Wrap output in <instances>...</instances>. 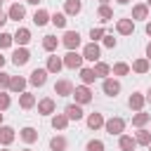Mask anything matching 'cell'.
Masks as SVG:
<instances>
[{"label":"cell","mask_w":151,"mask_h":151,"mask_svg":"<svg viewBox=\"0 0 151 151\" xmlns=\"http://www.w3.org/2000/svg\"><path fill=\"white\" fill-rule=\"evenodd\" d=\"M127 106L137 113V111H144V106H146V97L142 94V92H132L130 97H127Z\"/></svg>","instance_id":"obj_15"},{"label":"cell","mask_w":151,"mask_h":151,"mask_svg":"<svg viewBox=\"0 0 151 151\" xmlns=\"http://www.w3.org/2000/svg\"><path fill=\"white\" fill-rule=\"evenodd\" d=\"M26 85H28V78H24V76H12L7 92H9V94H21V92H26Z\"/></svg>","instance_id":"obj_8"},{"label":"cell","mask_w":151,"mask_h":151,"mask_svg":"<svg viewBox=\"0 0 151 151\" xmlns=\"http://www.w3.org/2000/svg\"><path fill=\"white\" fill-rule=\"evenodd\" d=\"M64 113H66V118H68V120H76V123L85 118V111H83V106H80V104H76V101H73V104H68V106L64 109Z\"/></svg>","instance_id":"obj_19"},{"label":"cell","mask_w":151,"mask_h":151,"mask_svg":"<svg viewBox=\"0 0 151 151\" xmlns=\"http://www.w3.org/2000/svg\"><path fill=\"white\" fill-rule=\"evenodd\" d=\"M116 33H118V35H132V33H134V21H132L130 17L118 19V21H116Z\"/></svg>","instance_id":"obj_12"},{"label":"cell","mask_w":151,"mask_h":151,"mask_svg":"<svg viewBox=\"0 0 151 151\" xmlns=\"http://www.w3.org/2000/svg\"><path fill=\"white\" fill-rule=\"evenodd\" d=\"M101 42H104V47H106V50H113V47L118 45V40H116V38L111 35V33H106V35L101 38Z\"/></svg>","instance_id":"obj_41"},{"label":"cell","mask_w":151,"mask_h":151,"mask_svg":"<svg viewBox=\"0 0 151 151\" xmlns=\"http://www.w3.org/2000/svg\"><path fill=\"white\" fill-rule=\"evenodd\" d=\"M47 76H50L47 68H40V66H38V68L31 71V76H28V85H33V87H42V85L47 83Z\"/></svg>","instance_id":"obj_7"},{"label":"cell","mask_w":151,"mask_h":151,"mask_svg":"<svg viewBox=\"0 0 151 151\" xmlns=\"http://www.w3.org/2000/svg\"><path fill=\"white\" fill-rule=\"evenodd\" d=\"M144 31H146V35L151 38V21H146V26H144Z\"/></svg>","instance_id":"obj_45"},{"label":"cell","mask_w":151,"mask_h":151,"mask_svg":"<svg viewBox=\"0 0 151 151\" xmlns=\"http://www.w3.org/2000/svg\"><path fill=\"white\" fill-rule=\"evenodd\" d=\"M7 17H9V21H21V19H26V7L21 2H12L7 9Z\"/></svg>","instance_id":"obj_16"},{"label":"cell","mask_w":151,"mask_h":151,"mask_svg":"<svg viewBox=\"0 0 151 151\" xmlns=\"http://www.w3.org/2000/svg\"><path fill=\"white\" fill-rule=\"evenodd\" d=\"M101 92L106 94V97H118L120 94V80L118 78H113V76H109V78H104L101 80Z\"/></svg>","instance_id":"obj_4"},{"label":"cell","mask_w":151,"mask_h":151,"mask_svg":"<svg viewBox=\"0 0 151 151\" xmlns=\"http://www.w3.org/2000/svg\"><path fill=\"white\" fill-rule=\"evenodd\" d=\"M50 123H52V127H54V130H59V132H61V130H66V127H68V123H71V120L66 118V113H52V120H50Z\"/></svg>","instance_id":"obj_30"},{"label":"cell","mask_w":151,"mask_h":151,"mask_svg":"<svg viewBox=\"0 0 151 151\" xmlns=\"http://www.w3.org/2000/svg\"><path fill=\"white\" fill-rule=\"evenodd\" d=\"M21 151H33V149H28V146H26V149H21Z\"/></svg>","instance_id":"obj_53"},{"label":"cell","mask_w":151,"mask_h":151,"mask_svg":"<svg viewBox=\"0 0 151 151\" xmlns=\"http://www.w3.org/2000/svg\"><path fill=\"white\" fill-rule=\"evenodd\" d=\"M61 61H64V68H71V71H76V68H83V54L80 52H66L64 57H61Z\"/></svg>","instance_id":"obj_6"},{"label":"cell","mask_w":151,"mask_h":151,"mask_svg":"<svg viewBox=\"0 0 151 151\" xmlns=\"http://www.w3.org/2000/svg\"><path fill=\"white\" fill-rule=\"evenodd\" d=\"M83 12V0H64V14L66 17H78Z\"/></svg>","instance_id":"obj_21"},{"label":"cell","mask_w":151,"mask_h":151,"mask_svg":"<svg viewBox=\"0 0 151 151\" xmlns=\"http://www.w3.org/2000/svg\"><path fill=\"white\" fill-rule=\"evenodd\" d=\"M0 9H2V0H0Z\"/></svg>","instance_id":"obj_55"},{"label":"cell","mask_w":151,"mask_h":151,"mask_svg":"<svg viewBox=\"0 0 151 151\" xmlns=\"http://www.w3.org/2000/svg\"><path fill=\"white\" fill-rule=\"evenodd\" d=\"M71 97H73L76 104H80V106H85V104H90V101L94 99V94H92V90H90L87 85H76Z\"/></svg>","instance_id":"obj_3"},{"label":"cell","mask_w":151,"mask_h":151,"mask_svg":"<svg viewBox=\"0 0 151 151\" xmlns=\"http://www.w3.org/2000/svg\"><path fill=\"white\" fill-rule=\"evenodd\" d=\"M68 149V139L64 134H54L50 139V151H66Z\"/></svg>","instance_id":"obj_28"},{"label":"cell","mask_w":151,"mask_h":151,"mask_svg":"<svg viewBox=\"0 0 151 151\" xmlns=\"http://www.w3.org/2000/svg\"><path fill=\"white\" fill-rule=\"evenodd\" d=\"M33 24L40 28V26H45V24H50V12L47 9H42V7H38L35 12H33Z\"/></svg>","instance_id":"obj_31"},{"label":"cell","mask_w":151,"mask_h":151,"mask_svg":"<svg viewBox=\"0 0 151 151\" xmlns=\"http://www.w3.org/2000/svg\"><path fill=\"white\" fill-rule=\"evenodd\" d=\"M28 61H31V52H28V47H17V50L12 52V64H14V66L21 68V66H26Z\"/></svg>","instance_id":"obj_9"},{"label":"cell","mask_w":151,"mask_h":151,"mask_svg":"<svg viewBox=\"0 0 151 151\" xmlns=\"http://www.w3.org/2000/svg\"><path fill=\"white\" fill-rule=\"evenodd\" d=\"M146 149H149V151H151V144H149V146H146Z\"/></svg>","instance_id":"obj_56"},{"label":"cell","mask_w":151,"mask_h":151,"mask_svg":"<svg viewBox=\"0 0 151 151\" xmlns=\"http://www.w3.org/2000/svg\"><path fill=\"white\" fill-rule=\"evenodd\" d=\"M125 125H127V123H125V118H120V116H113V118H106V120H104V130H106L111 137H113V134L120 137V134L125 132Z\"/></svg>","instance_id":"obj_1"},{"label":"cell","mask_w":151,"mask_h":151,"mask_svg":"<svg viewBox=\"0 0 151 151\" xmlns=\"http://www.w3.org/2000/svg\"><path fill=\"white\" fill-rule=\"evenodd\" d=\"M2 120H5V113H2V111H0V125H2Z\"/></svg>","instance_id":"obj_50"},{"label":"cell","mask_w":151,"mask_h":151,"mask_svg":"<svg viewBox=\"0 0 151 151\" xmlns=\"http://www.w3.org/2000/svg\"><path fill=\"white\" fill-rule=\"evenodd\" d=\"M109 2H111V0H99V5H109Z\"/></svg>","instance_id":"obj_51"},{"label":"cell","mask_w":151,"mask_h":151,"mask_svg":"<svg viewBox=\"0 0 151 151\" xmlns=\"http://www.w3.org/2000/svg\"><path fill=\"white\" fill-rule=\"evenodd\" d=\"M118 5H130V0H116Z\"/></svg>","instance_id":"obj_49"},{"label":"cell","mask_w":151,"mask_h":151,"mask_svg":"<svg viewBox=\"0 0 151 151\" xmlns=\"http://www.w3.org/2000/svg\"><path fill=\"white\" fill-rule=\"evenodd\" d=\"M35 106H38V113H40V116H52V113L57 111V101H54L52 97H42Z\"/></svg>","instance_id":"obj_11"},{"label":"cell","mask_w":151,"mask_h":151,"mask_svg":"<svg viewBox=\"0 0 151 151\" xmlns=\"http://www.w3.org/2000/svg\"><path fill=\"white\" fill-rule=\"evenodd\" d=\"M146 7H149V9H151V0H146Z\"/></svg>","instance_id":"obj_52"},{"label":"cell","mask_w":151,"mask_h":151,"mask_svg":"<svg viewBox=\"0 0 151 151\" xmlns=\"http://www.w3.org/2000/svg\"><path fill=\"white\" fill-rule=\"evenodd\" d=\"M9 106H12V97H9V92L0 90V111H7Z\"/></svg>","instance_id":"obj_40"},{"label":"cell","mask_w":151,"mask_h":151,"mask_svg":"<svg viewBox=\"0 0 151 151\" xmlns=\"http://www.w3.org/2000/svg\"><path fill=\"white\" fill-rule=\"evenodd\" d=\"M92 71H94V76H97V78H101V80H104V78H109V76H111V64H106V61H101V59H99V61L92 66Z\"/></svg>","instance_id":"obj_29"},{"label":"cell","mask_w":151,"mask_h":151,"mask_svg":"<svg viewBox=\"0 0 151 151\" xmlns=\"http://www.w3.org/2000/svg\"><path fill=\"white\" fill-rule=\"evenodd\" d=\"M5 64H7V57H2V54H0V71H2V66H5Z\"/></svg>","instance_id":"obj_46"},{"label":"cell","mask_w":151,"mask_h":151,"mask_svg":"<svg viewBox=\"0 0 151 151\" xmlns=\"http://www.w3.org/2000/svg\"><path fill=\"white\" fill-rule=\"evenodd\" d=\"M26 2H28V5H35V7H38V5L42 2V0H26Z\"/></svg>","instance_id":"obj_47"},{"label":"cell","mask_w":151,"mask_h":151,"mask_svg":"<svg viewBox=\"0 0 151 151\" xmlns=\"http://www.w3.org/2000/svg\"><path fill=\"white\" fill-rule=\"evenodd\" d=\"M80 54H83V59H85V61L97 64V61L101 59V47H99L97 42H87V45L83 47V52H80Z\"/></svg>","instance_id":"obj_5"},{"label":"cell","mask_w":151,"mask_h":151,"mask_svg":"<svg viewBox=\"0 0 151 151\" xmlns=\"http://www.w3.org/2000/svg\"><path fill=\"white\" fill-rule=\"evenodd\" d=\"M104 120H106V118H104V113H99V111H94V113H87V116H85L87 127H90V130H94V132H97L99 127H104Z\"/></svg>","instance_id":"obj_20"},{"label":"cell","mask_w":151,"mask_h":151,"mask_svg":"<svg viewBox=\"0 0 151 151\" xmlns=\"http://www.w3.org/2000/svg\"><path fill=\"white\" fill-rule=\"evenodd\" d=\"M12 38H14V42H17L19 47H26V45L31 42V28H26V26H19V28L12 33Z\"/></svg>","instance_id":"obj_13"},{"label":"cell","mask_w":151,"mask_h":151,"mask_svg":"<svg viewBox=\"0 0 151 151\" xmlns=\"http://www.w3.org/2000/svg\"><path fill=\"white\" fill-rule=\"evenodd\" d=\"M104 35H106V31H104L101 26H92V28H90V38H92L90 42H99Z\"/></svg>","instance_id":"obj_38"},{"label":"cell","mask_w":151,"mask_h":151,"mask_svg":"<svg viewBox=\"0 0 151 151\" xmlns=\"http://www.w3.org/2000/svg\"><path fill=\"white\" fill-rule=\"evenodd\" d=\"M146 59H149V61H151V40H149V42H146Z\"/></svg>","instance_id":"obj_44"},{"label":"cell","mask_w":151,"mask_h":151,"mask_svg":"<svg viewBox=\"0 0 151 151\" xmlns=\"http://www.w3.org/2000/svg\"><path fill=\"white\" fill-rule=\"evenodd\" d=\"M12 45H14V38H12V33L2 31V33H0V50H7V47H12Z\"/></svg>","instance_id":"obj_39"},{"label":"cell","mask_w":151,"mask_h":151,"mask_svg":"<svg viewBox=\"0 0 151 151\" xmlns=\"http://www.w3.org/2000/svg\"><path fill=\"white\" fill-rule=\"evenodd\" d=\"M85 151H106V144L101 139H90L85 144Z\"/></svg>","instance_id":"obj_37"},{"label":"cell","mask_w":151,"mask_h":151,"mask_svg":"<svg viewBox=\"0 0 151 151\" xmlns=\"http://www.w3.org/2000/svg\"><path fill=\"white\" fill-rule=\"evenodd\" d=\"M130 71H132V73H137V76H144V73H149V71H151V61H149L146 57H137V59L132 61Z\"/></svg>","instance_id":"obj_14"},{"label":"cell","mask_w":151,"mask_h":151,"mask_svg":"<svg viewBox=\"0 0 151 151\" xmlns=\"http://www.w3.org/2000/svg\"><path fill=\"white\" fill-rule=\"evenodd\" d=\"M14 2H19V0H14Z\"/></svg>","instance_id":"obj_57"},{"label":"cell","mask_w":151,"mask_h":151,"mask_svg":"<svg viewBox=\"0 0 151 151\" xmlns=\"http://www.w3.org/2000/svg\"><path fill=\"white\" fill-rule=\"evenodd\" d=\"M19 137H21V142H26V144H35V142H38V130L31 127V125H26V127L19 130Z\"/></svg>","instance_id":"obj_24"},{"label":"cell","mask_w":151,"mask_h":151,"mask_svg":"<svg viewBox=\"0 0 151 151\" xmlns=\"http://www.w3.org/2000/svg\"><path fill=\"white\" fill-rule=\"evenodd\" d=\"M78 71H80V80H83V85L90 87V85L97 80V76H94V71H92L90 66H83V68H78Z\"/></svg>","instance_id":"obj_34"},{"label":"cell","mask_w":151,"mask_h":151,"mask_svg":"<svg viewBox=\"0 0 151 151\" xmlns=\"http://www.w3.org/2000/svg\"><path fill=\"white\" fill-rule=\"evenodd\" d=\"M134 142H137V146H149L151 144V132L146 127H139L134 132Z\"/></svg>","instance_id":"obj_32"},{"label":"cell","mask_w":151,"mask_h":151,"mask_svg":"<svg viewBox=\"0 0 151 151\" xmlns=\"http://www.w3.org/2000/svg\"><path fill=\"white\" fill-rule=\"evenodd\" d=\"M14 139H17L14 127H12V125H0V144H2V146H9Z\"/></svg>","instance_id":"obj_22"},{"label":"cell","mask_w":151,"mask_h":151,"mask_svg":"<svg viewBox=\"0 0 151 151\" xmlns=\"http://www.w3.org/2000/svg\"><path fill=\"white\" fill-rule=\"evenodd\" d=\"M66 21H68V17H66L64 12H54V14H50V24H54L57 28H66Z\"/></svg>","instance_id":"obj_36"},{"label":"cell","mask_w":151,"mask_h":151,"mask_svg":"<svg viewBox=\"0 0 151 151\" xmlns=\"http://www.w3.org/2000/svg\"><path fill=\"white\" fill-rule=\"evenodd\" d=\"M54 94H57V97H71V94H73V83H71L68 78H59V80L54 83Z\"/></svg>","instance_id":"obj_10"},{"label":"cell","mask_w":151,"mask_h":151,"mask_svg":"<svg viewBox=\"0 0 151 151\" xmlns=\"http://www.w3.org/2000/svg\"><path fill=\"white\" fill-rule=\"evenodd\" d=\"M35 104H38V99H35V94H33V92H28V90H26V92H21V94H19V106H21L24 111H31Z\"/></svg>","instance_id":"obj_23"},{"label":"cell","mask_w":151,"mask_h":151,"mask_svg":"<svg viewBox=\"0 0 151 151\" xmlns=\"http://www.w3.org/2000/svg\"><path fill=\"white\" fill-rule=\"evenodd\" d=\"M118 149H120V151H134V149H137V142H134V137L123 132V134L118 137Z\"/></svg>","instance_id":"obj_25"},{"label":"cell","mask_w":151,"mask_h":151,"mask_svg":"<svg viewBox=\"0 0 151 151\" xmlns=\"http://www.w3.org/2000/svg\"><path fill=\"white\" fill-rule=\"evenodd\" d=\"M80 42H83V38H80L78 31H66V33L61 35V45H64L68 52H78Z\"/></svg>","instance_id":"obj_2"},{"label":"cell","mask_w":151,"mask_h":151,"mask_svg":"<svg viewBox=\"0 0 151 151\" xmlns=\"http://www.w3.org/2000/svg\"><path fill=\"white\" fill-rule=\"evenodd\" d=\"M7 21H9V17H7V12H2V9H0V28H2V26H5Z\"/></svg>","instance_id":"obj_43"},{"label":"cell","mask_w":151,"mask_h":151,"mask_svg":"<svg viewBox=\"0 0 151 151\" xmlns=\"http://www.w3.org/2000/svg\"><path fill=\"white\" fill-rule=\"evenodd\" d=\"M144 97H146V104H151V87H149V92H146Z\"/></svg>","instance_id":"obj_48"},{"label":"cell","mask_w":151,"mask_h":151,"mask_svg":"<svg viewBox=\"0 0 151 151\" xmlns=\"http://www.w3.org/2000/svg\"><path fill=\"white\" fill-rule=\"evenodd\" d=\"M132 71H130V64L127 61H116L113 66H111V76L113 78H123V76H130Z\"/></svg>","instance_id":"obj_27"},{"label":"cell","mask_w":151,"mask_h":151,"mask_svg":"<svg viewBox=\"0 0 151 151\" xmlns=\"http://www.w3.org/2000/svg\"><path fill=\"white\" fill-rule=\"evenodd\" d=\"M149 120H151V113H146V111H137V113L132 116V125H134L137 130H139V127H144Z\"/></svg>","instance_id":"obj_35"},{"label":"cell","mask_w":151,"mask_h":151,"mask_svg":"<svg viewBox=\"0 0 151 151\" xmlns=\"http://www.w3.org/2000/svg\"><path fill=\"white\" fill-rule=\"evenodd\" d=\"M45 68H47V73H50V76H59V71L64 68V61H61V57H57V54H50V57H47V64H45Z\"/></svg>","instance_id":"obj_18"},{"label":"cell","mask_w":151,"mask_h":151,"mask_svg":"<svg viewBox=\"0 0 151 151\" xmlns=\"http://www.w3.org/2000/svg\"><path fill=\"white\" fill-rule=\"evenodd\" d=\"M97 19H99L101 24H109V21L113 19V9H111L109 5H99V7H97Z\"/></svg>","instance_id":"obj_33"},{"label":"cell","mask_w":151,"mask_h":151,"mask_svg":"<svg viewBox=\"0 0 151 151\" xmlns=\"http://www.w3.org/2000/svg\"><path fill=\"white\" fill-rule=\"evenodd\" d=\"M130 19H132V21H146V19H149V7H146V2H137V5H132V14H130Z\"/></svg>","instance_id":"obj_17"},{"label":"cell","mask_w":151,"mask_h":151,"mask_svg":"<svg viewBox=\"0 0 151 151\" xmlns=\"http://www.w3.org/2000/svg\"><path fill=\"white\" fill-rule=\"evenodd\" d=\"M0 151H9V149H7V146H5V149H0Z\"/></svg>","instance_id":"obj_54"},{"label":"cell","mask_w":151,"mask_h":151,"mask_svg":"<svg viewBox=\"0 0 151 151\" xmlns=\"http://www.w3.org/2000/svg\"><path fill=\"white\" fill-rule=\"evenodd\" d=\"M59 45H61V40H59L57 35H42V50H45V52L54 54Z\"/></svg>","instance_id":"obj_26"},{"label":"cell","mask_w":151,"mask_h":151,"mask_svg":"<svg viewBox=\"0 0 151 151\" xmlns=\"http://www.w3.org/2000/svg\"><path fill=\"white\" fill-rule=\"evenodd\" d=\"M9 73H5V71H0V90H5L7 92V87H9Z\"/></svg>","instance_id":"obj_42"}]
</instances>
